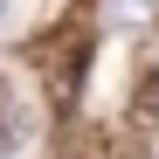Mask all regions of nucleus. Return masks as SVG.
I'll use <instances>...</instances> for the list:
<instances>
[{
  "instance_id": "nucleus-3",
  "label": "nucleus",
  "mask_w": 159,
  "mask_h": 159,
  "mask_svg": "<svg viewBox=\"0 0 159 159\" xmlns=\"http://www.w3.org/2000/svg\"><path fill=\"white\" fill-rule=\"evenodd\" d=\"M125 159H139V152H125Z\"/></svg>"
},
{
  "instance_id": "nucleus-4",
  "label": "nucleus",
  "mask_w": 159,
  "mask_h": 159,
  "mask_svg": "<svg viewBox=\"0 0 159 159\" xmlns=\"http://www.w3.org/2000/svg\"><path fill=\"white\" fill-rule=\"evenodd\" d=\"M69 159H76V152H69Z\"/></svg>"
},
{
  "instance_id": "nucleus-2",
  "label": "nucleus",
  "mask_w": 159,
  "mask_h": 159,
  "mask_svg": "<svg viewBox=\"0 0 159 159\" xmlns=\"http://www.w3.org/2000/svg\"><path fill=\"white\" fill-rule=\"evenodd\" d=\"M83 62H90V48H83V42H76V48H69V56H62V90H56L62 104L76 97V83H83Z\"/></svg>"
},
{
  "instance_id": "nucleus-1",
  "label": "nucleus",
  "mask_w": 159,
  "mask_h": 159,
  "mask_svg": "<svg viewBox=\"0 0 159 159\" xmlns=\"http://www.w3.org/2000/svg\"><path fill=\"white\" fill-rule=\"evenodd\" d=\"M131 125L139 131H159V69H145L131 83Z\"/></svg>"
}]
</instances>
